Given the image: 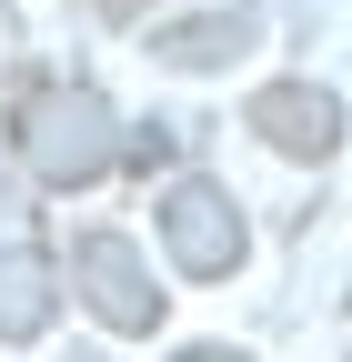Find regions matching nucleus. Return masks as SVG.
<instances>
[{
    "label": "nucleus",
    "instance_id": "2",
    "mask_svg": "<svg viewBox=\"0 0 352 362\" xmlns=\"http://www.w3.org/2000/svg\"><path fill=\"white\" fill-rule=\"evenodd\" d=\"M161 232L182 252V272H232L242 262V221H232V202L211 192V181H182V192L161 202Z\"/></svg>",
    "mask_w": 352,
    "mask_h": 362
},
{
    "label": "nucleus",
    "instance_id": "7",
    "mask_svg": "<svg viewBox=\"0 0 352 362\" xmlns=\"http://www.w3.org/2000/svg\"><path fill=\"white\" fill-rule=\"evenodd\" d=\"M111 11H121V0H111Z\"/></svg>",
    "mask_w": 352,
    "mask_h": 362
},
{
    "label": "nucleus",
    "instance_id": "4",
    "mask_svg": "<svg viewBox=\"0 0 352 362\" xmlns=\"http://www.w3.org/2000/svg\"><path fill=\"white\" fill-rule=\"evenodd\" d=\"M262 131H272V141L282 151H332V101H322V90H262Z\"/></svg>",
    "mask_w": 352,
    "mask_h": 362
},
{
    "label": "nucleus",
    "instance_id": "1",
    "mask_svg": "<svg viewBox=\"0 0 352 362\" xmlns=\"http://www.w3.org/2000/svg\"><path fill=\"white\" fill-rule=\"evenodd\" d=\"M20 141H30V161L51 171V181H61V171L81 181V171L111 161V111L91 101V90H40L30 121H20Z\"/></svg>",
    "mask_w": 352,
    "mask_h": 362
},
{
    "label": "nucleus",
    "instance_id": "3",
    "mask_svg": "<svg viewBox=\"0 0 352 362\" xmlns=\"http://www.w3.org/2000/svg\"><path fill=\"white\" fill-rule=\"evenodd\" d=\"M81 282H91V302L111 312L121 332H141V322H151V292H141V262H131V242L91 232V242H81Z\"/></svg>",
    "mask_w": 352,
    "mask_h": 362
},
{
    "label": "nucleus",
    "instance_id": "5",
    "mask_svg": "<svg viewBox=\"0 0 352 362\" xmlns=\"http://www.w3.org/2000/svg\"><path fill=\"white\" fill-rule=\"evenodd\" d=\"M40 312H51V282H40V262H0V332H40Z\"/></svg>",
    "mask_w": 352,
    "mask_h": 362
},
{
    "label": "nucleus",
    "instance_id": "6",
    "mask_svg": "<svg viewBox=\"0 0 352 362\" xmlns=\"http://www.w3.org/2000/svg\"><path fill=\"white\" fill-rule=\"evenodd\" d=\"M192 362H232V352H192Z\"/></svg>",
    "mask_w": 352,
    "mask_h": 362
}]
</instances>
